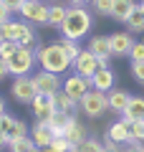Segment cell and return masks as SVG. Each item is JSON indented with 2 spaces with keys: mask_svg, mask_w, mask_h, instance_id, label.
<instances>
[{
  "mask_svg": "<svg viewBox=\"0 0 144 152\" xmlns=\"http://www.w3.org/2000/svg\"><path fill=\"white\" fill-rule=\"evenodd\" d=\"M71 152H76V150H71Z\"/></svg>",
  "mask_w": 144,
  "mask_h": 152,
  "instance_id": "cell-44",
  "label": "cell"
},
{
  "mask_svg": "<svg viewBox=\"0 0 144 152\" xmlns=\"http://www.w3.org/2000/svg\"><path fill=\"white\" fill-rule=\"evenodd\" d=\"M104 150H106V152H121V145H116V142L106 140V142H104Z\"/></svg>",
  "mask_w": 144,
  "mask_h": 152,
  "instance_id": "cell-38",
  "label": "cell"
},
{
  "mask_svg": "<svg viewBox=\"0 0 144 152\" xmlns=\"http://www.w3.org/2000/svg\"><path fill=\"white\" fill-rule=\"evenodd\" d=\"M3 3H5V8H8L10 13H18V10L23 8V3H25V0H3Z\"/></svg>",
  "mask_w": 144,
  "mask_h": 152,
  "instance_id": "cell-34",
  "label": "cell"
},
{
  "mask_svg": "<svg viewBox=\"0 0 144 152\" xmlns=\"http://www.w3.org/2000/svg\"><path fill=\"white\" fill-rule=\"evenodd\" d=\"M129 99H132V94H129V91H124V89H111V91H109V112L121 114L124 109H127Z\"/></svg>",
  "mask_w": 144,
  "mask_h": 152,
  "instance_id": "cell-16",
  "label": "cell"
},
{
  "mask_svg": "<svg viewBox=\"0 0 144 152\" xmlns=\"http://www.w3.org/2000/svg\"><path fill=\"white\" fill-rule=\"evenodd\" d=\"M3 147H8V137L0 132V150H3Z\"/></svg>",
  "mask_w": 144,
  "mask_h": 152,
  "instance_id": "cell-39",
  "label": "cell"
},
{
  "mask_svg": "<svg viewBox=\"0 0 144 152\" xmlns=\"http://www.w3.org/2000/svg\"><path fill=\"white\" fill-rule=\"evenodd\" d=\"M66 13H68V8L53 3V5H51V10H48V26L61 31V26H63V20H66Z\"/></svg>",
  "mask_w": 144,
  "mask_h": 152,
  "instance_id": "cell-21",
  "label": "cell"
},
{
  "mask_svg": "<svg viewBox=\"0 0 144 152\" xmlns=\"http://www.w3.org/2000/svg\"><path fill=\"white\" fill-rule=\"evenodd\" d=\"M33 84H36V91L38 94H46V96H53L56 91H61V76L58 74H51V71H36V76H31Z\"/></svg>",
  "mask_w": 144,
  "mask_h": 152,
  "instance_id": "cell-7",
  "label": "cell"
},
{
  "mask_svg": "<svg viewBox=\"0 0 144 152\" xmlns=\"http://www.w3.org/2000/svg\"><path fill=\"white\" fill-rule=\"evenodd\" d=\"M36 58H38V64H41V69L51 71V74H63V71H68V66H71V58L66 56V51H63L61 43L41 46V48L36 51Z\"/></svg>",
  "mask_w": 144,
  "mask_h": 152,
  "instance_id": "cell-2",
  "label": "cell"
},
{
  "mask_svg": "<svg viewBox=\"0 0 144 152\" xmlns=\"http://www.w3.org/2000/svg\"><path fill=\"white\" fill-rule=\"evenodd\" d=\"M48 10H51V5H46L43 0H25L23 8L18 10V15H23V20L31 23V26L43 28L48 26Z\"/></svg>",
  "mask_w": 144,
  "mask_h": 152,
  "instance_id": "cell-5",
  "label": "cell"
},
{
  "mask_svg": "<svg viewBox=\"0 0 144 152\" xmlns=\"http://www.w3.org/2000/svg\"><path fill=\"white\" fill-rule=\"evenodd\" d=\"M31 107H33V117H36V119H51V117L56 114L53 96H46V94H38V96L31 102Z\"/></svg>",
  "mask_w": 144,
  "mask_h": 152,
  "instance_id": "cell-14",
  "label": "cell"
},
{
  "mask_svg": "<svg viewBox=\"0 0 144 152\" xmlns=\"http://www.w3.org/2000/svg\"><path fill=\"white\" fill-rule=\"evenodd\" d=\"M51 147H53L56 152H71V150H76V147L71 145V142L66 140V137H56V140H53V145H51Z\"/></svg>",
  "mask_w": 144,
  "mask_h": 152,
  "instance_id": "cell-31",
  "label": "cell"
},
{
  "mask_svg": "<svg viewBox=\"0 0 144 152\" xmlns=\"http://www.w3.org/2000/svg\"><path fill=\"white\" fill-rule=\"evenodd\" d=\"M28 134H31V129H28V124H25V122H20V119H15L10 127H8V132H5L8 142H10V140H18V137H28Z\"/></svg>",
  "mask_w": 144,
  "mask_h": 152,
  "instance_id": "cell-25",
  "label": "cell"
},
{
  "mask_svg": "<svg viewBox=\"0 0 144 152\" xmlns=\"http://www.w3.org/2000/svg\"><path fill=\"white\" fill-rule=\"evenodd\" d=\"M41 152H56V150H53V147H43Z\"/></svg>",
  "mask_w": 144,
  "mask_h": 152,
  "instance_id": "cell-42",
  "label": "cell"
},
{
  "mask_svg": "<svg viewBox=\"0 0 144 152\" xmlns=\"http://www.w3.org/2000/svg\"><path fill=\"white\" fill-rule=\"evenodd\" d=\"M89 51L99 58H111V46H109V33L106 36H91Z\"/></svg>",
  "mask_w": 144,
  "mask_h": 152,
  "instance_id": "cell-18",
  "label": "cell"
},
{
  "mask_svg": "<svg viewBox=\"0 0 144 152\" xmlns=\"http://www.w3.org/2000/svg\"><path fill=\"white\" fill-rule=\"evenodd\" d=\"M61 137H66V140H68V142H71L73 147H79V145H81V142H84V140H86L89 134H86L84 124H81V122H79V119L73 117V119L68 122V127H66V132H63Z\"/></svg>",
  "mask_w": 144,
  "mask_h": 152,
  "instance_id": "cell-17",
  "label": "cell"
},
{
  "mask_svg": "<svg viewBox=\"0 0 144 152\" xmlns=\"http://www.w3.org/2000/svg\"><path fill=\"white\" fill-rule=\"evenodd\" d=\"M8 20H10V10H8L5 3L0 0V26H3V23H8Z\"/></svg>",
  "mask_w": 144,
  "mask_h": 152,
  "instance_id": "cell-36",
  "label": "cell"
},
{
  "mask_svg": "<svg viewBox=\"0 0 144 152\" xmlns=\"http://www.w3.org/2000/svg\"><path fill=\"white\" fill-rule=\"evenodd\" d=\"M91 8H94L99 15H106L111 18V10H114V0H91Z\"/></svg>",
  "mask_w": 144,
  "mask_h": 152,
  "instance_id": "cell-28",
  "label": "cell"
},
{
  "mask_svg": "<svg viewBox=\"0 0 144 152\" xmlns=\"http://www.w3.org/2000/svg\"><path fill=\"white\" fill-rule=\"evenodd\" d=\"M137 43L134 36L129 31H116V33H109V46H111V56H129L132 46Z\"/></svg>",
  "mask_w": 144,
  "mask_h": 152,
  "instance_id": "cell-11",
  "label": "cell"
},
{
  "mask_svg": "<svg viewBox=\"0 0 144 152\" xmlns=\"http://www.w3.org/2000/svg\"><path fill=\"white\" fill-rule=\"evenodd\" d=\"M0 114H5V99L0 96Z\"/></svg>",
  "mask_w": 144,
  "mask_h": 152,
  "instance_id": "cell-41",
  "label": "cell"
},
{
  "mask_svg": "<svg viewBox=\"0 0 144 152\" xmlns=\"http://www.w3.org/2000/svg\"><path fill=\"white\" fill-rule=\"evenodd\" d=\"M8 76H10V71H8V61L0 56V81H3V79H8Z\"/></svg>",
  "mask_w": 144,
  "mask_h": 152,
  "instance_id": "cell-37",
  "label": "cell"
},
{
  "mask_svg": "<svg viewBox=\"0 0 144 152\" xmlns=\"http://www.w3.org/2000/svg\"><path fill=\"white\" fill-rule=\"evenodd\" d=\"M142 41H144V38H142Z\"/></svg>",
  "mask_w": 144,
  "mask_h": 152,
  "instance_id": "cell-45",
  "label": "cell"
},
{
  "mask_svg": "<svg viewBox=\"0 0 144 152\" xmlns=\"http://www.w3.org/2000/svg\"><path fill=\"white\" fill-rule=\"evenodd\" d=\"M61 89H63L73 102H81V99L91 91V79H86V76H81V74H76V71H73L71 76H66V79H63Z\"/></svg>",
  "mask_w": 144,
  "mask_h": 152,
  "instance_id": "cell-6",
  "label": "cell"
},
{
  "mask_svg": "<svg viewBox=\"0 0 144 152\" xmlns=\"http://www.w3.org/2000/svg\"><path fill=\"white\" fill-rule=\"evenodd\" d=\"M132 137H134V142H142L144 145V119L132 122Z\"/></svg>",
  "mask_w": 144,
  "mask_h": 152,
  "instance_id": "cell-30",
  "label": "cell"
},
{
  "mask_svg": "<svg viewBox=\"0 0 144 152\" xmlns=\"http://www.w3.org/2000/svg\"><path fill=\"white\" fill-rule=\"evenodd\" d=\"M8 147H10V152H33V150H38L36 142L31 140V134L28 137H18V140H10Z\"/></svg>",
  "mask_w": 144,
  "mask_h": 152,
  "instance_id": "cell-23",
  "label": "cell"
},
{
  "mask_svg": "<svg viewBox=\"0 0 144 152\" xmlns=\"http://www.w3.org/2000/svg\"><path fill=\"white\" fill-rule=\"evenodd\" d=\"M106 140L116 142V145H121V147H124V145H132V142H134V137H132V124L124 122V119H116L114 124H109Z\"/></svg>",
  "mask_w": 144,
  "mask_h": 152,
  "instance_id": "cell-12",
  "label": "cell"
},
{
  "mask_svg": "<svg viewBox=\"0 0 144 152\" xmlns=\"http://www.w3.org/2000/svg\"><path fill=\"white\" fill-rule=\"evenodd\" d=\"M139 10H142V13H144V0H142V3H139Z\"/></svg>",
  "mask_w": 144,
  "mask_h": 152,
  "instance_id": "cell-43",
  "label": "cell"
},
{
  "mask_svg": "<svg viewBox=\"0 0 144 152\" xmlns=\"http://www.w3.org/2000/svg\"><path fill=\"white\" fill-rule=\"evenodd\" d=\"M53 107H56V112H61V114H73L76 107H79V102H73V99L61 89V91L53 94Z\"/></svg>",
  "mask_w": 144,
  "mask_h": 152,
  "instance_id": "cell-20",
  "label": "cell"
},
{
  "mask_svg": "<svg viewBox=\"0 0 144 152\" xmlns=\"http://www.w3.org/2000/svg\"><path fill=\"white\" fill-rule=\"evenodd\" d=\"M91 89L109 94L111 89H116V74H114L111 69H99L94 76H91Z\"/></svg>",
  "mask_w": 144,
  "mask_h": 152,
  "instance_id": "cell-13",
  "label": "cell"
},
{
  "mask_svg": "<svg viewBox=\"0 0 144 152\" xmlns=\"http://www.w3.org/2000/svg\"><path fill=\"white\" fill-rule=\"evenodd\" d=\"M31 140L36 142L38 150H43V147H51L56 140V132L53 127L48 124V119H36V124L31 127Z\"/></svg>",
  "mask_w": 144,
  "mask_h": 152,
  "instance_id": "cell-10",
  "label": "cell"
},
{
  "mask_svg": "<svg viewBox=\"0 0 144 152\" xmlns=\"http://www.w3.org/2000/svg\"><path fill=\"white\" fill-rule=\"evenodd\" d=\"M132 76L134 81L144 84V61H132Z\"/></svg>",
  "mask_w": 144,
  "mask_h": 152,
  "instance_id": "cell-32",
  "label": "cell"
},
{
  "mask_svg": "<svg viewBox=\"0 0 144 152\" xmlns=\"http://www.w3.org/2000/svg\"><path fill=\"white\" fill-rule=\"evenodd\" d=\"M10 94H13V99L20 102V104H31L33 99L38 96L36 84H33L31 76H15V81H13V86H10Z\"/></svg>",
  "mask_w": 144,
  "mask_h": 152,
  "instance_id": "cell-8",
  "label": "cell"
},
{
  "mask_svg": "<svg viewBox=\"0 0 144 152\" xmlns=\"http://www.w3.org/2000/svg\"><path fill=\"white\" fill-rule=\"evenodd\" d=\"M79 107H81V112H84L86 117H91V119H99L101 114L109 112V94L91 89V91L79 102Z\"/></svg>",
  "mask_w": 144,
  "mask_h": 152,
  "instance_id": "cell-4",
  "label": "cell"
},
{
  "mask_svg": "<svg viewBox=\"0 0 144 152\" xmlns=\"http://www.w3.org/2000/svg\"><path fill=\"white\" fill-rule=\"evenodd\" d=\"M121 119L124 122H137V119H144V99L142 96H132L127 104V109L121 112Z\"/></svg>",
  "mask_w": 144,
  "mask_h": 152,
  "instance_id": "cell-15",
  "label": "cell"
},
{
  "mask_svg": "<svg viewBox=\"0 0 144 152\" xmlns=\"http://www.w3.org/2000/svg\"><path fill=\"white\" fill-rule=\"evenodd\" d=\"M71 5H86V3H91V0H68Z\"/></svg>",
  "mask_w": 144,
  "mask_h": 152,
  "instance_id": "cell-40",
  "label": "cell"
},
{
  "mask_svg": "<svg viewBox=\"0 0 144 152\" xmlns=\"http://www.w3.org/2000/svg\"><path fill=\"white\" fill-rule=\"evenodd\" d=\"M121 152H144V145L142 142H132V145H124Z\"/></svg>",
  "mask_w": 144,
  "mask_h": 152,
  "instance_id": "cell-35",
  "label": "cell"
},
{
  "mask_svg": "<svg viewBox=\"0 0 144 152\" xmlns=\"http://www.w3.org/2000/svg\"><path fill=\"white\" fill-rule=\"evenodd\" d=\"M73 119V114H61V112H56L51 119H48V124L53 127V132H56V137H61L66 132V127H68V122Z\"/></svg>",
  "mask_w": 144,
  "mask_h": 152,
  "instance_id": "cell-22",
  "label": "cell"
},
{
  "mask_svg": "<svg viewBox=\"0 0 144 152\" xmlns=\"http://www.w3.org/2000/svg\"><path fill=\"white\" fill-rule=\"evenodd\" d=\"M91 28H94V15L86 10V5H71L63 26H61V36L68 41H81L84 36L91 33Z\"/></svg>",
  "mask_w": 144,
  "mask_h": 152,
  "instance_id": "cell-1",
  "label": "cell"
},
{
  "mask_svg": "<svg viewBox=\"0 0 144 152\" xmlns=\"http://www.w3.org/2000/svg\"><path fill=\"white\" fill-rule=\"evenodd\" d=\"M8 61V71H10V76H31V71L36 69V51H31V48H18L15 53L10 56V58H5Z\"/></svg>",
  "mask_w": 144,
  "mask_h": 152,
  "instance_id": "cell-3",
  "label": "cell"
},
{
  "mask_svg": "<svg viewBox=\"0 0 144 152\" xmlns=\"http://www.w3.org/2000/svg\"><path fill=\"white\" fill-rule=\"evenodd\" d=\"M76 152H104V142H99L96 137H86V140L76 147Z\"/></svg>",
  "mask_w": 144,
  "mask_h": 152,
  "instance_id": "cell-26",
  "label": "cell"
},
{
  "mask_svg": "<svg viewBox=\"0 0 144 152\" xmlns=\"http://www.w3.org/2000/svg\"><path fill=\"white\" fill-rule=\"evenodd\" d=\"M124 26H127L129 33H144V13L137 8V10L127 18V23H124Z\"/></svg>",
  "mask_w": 144,
  "mask_h": 152,
  "instance_id": "cell-24",
  "label": "cell"
},
{
  "mask_svg": "<svg viewBox=\"0 0 144 152\" xmlns=\"http://www.w3.org/2000/svg\"><path fill=\"white\" fill-rule=\"evenodd\" d=\"M71 66H73V71H76V74L86 76V79H91V76H94L96 71L101 69V66H99V56H94L89 48H84V51H81V53L73 58V64H71Z\"/></svg>",
  "mask_w": 144,
  "mask_h": 152,
  "instance_id": "cell-9",
  "label": "cell"
},
{
  "mask_svg": "<svg viewBox=\"0 0 144 152\" xmlns=\"http://www.w3.org/2000/svg\"><path fill=\"white\" fill-rule=\"evenodd\" d=\"M58 43L63 46V51H66V56L71 58V64H73V58H76V56L81 53V51H84V48L79 46V41H68V38H61Z\"/></svg>",
  "mask_w": 144,
  "mask_h": 152,
  "instance_id": "cell-27",
  "label": "cell"
},
{
  "mask_svg": "<svg viewBox=\"0 0 144 152\" xmlns=\"http://www.w3.org/2000/svg\"><path fill=\"white\" fill-rule=\"evenodd\" d=\"M129 58H132V61H144V41H139V43L132 46V51H129Z\"/></svg>",
  "mask_w": 144,
  "mask_h": 152,
  "instance_id": "cell-33",
  "label": "cell"
},
{
  "mask_svg": "<svg viewBox=\"0 0 144 152\" xmlns=\"http://www.w3.org/2000/svg\"><path fill=\"white\" fill-rule=\"evenodd\" d=\"M18 48H20V46H18L15 41H0V56H3V58H10Z\"/></svg>",
  "mask_w": 144,
  "mask_h": 152,
  "instance_id": "cell-29",
  "label": "cell"
},
{
  "mask_svg": "<svg viewBox=\"0 0 144 152\" xmlns=\"http://www.w3.org/2000/svg\"><path fill=\"white\" fill-rule=\"evenodd\" d=\"M137 3L134 0H114V10H111V18L119 23H127V18L132 15L134 10H137Z\"/></svg>",
  "mask_w": 144,
  "mask_h": 152,
  "instance_id": "cell-19",
  "label": "cell"
}]
</instances>
